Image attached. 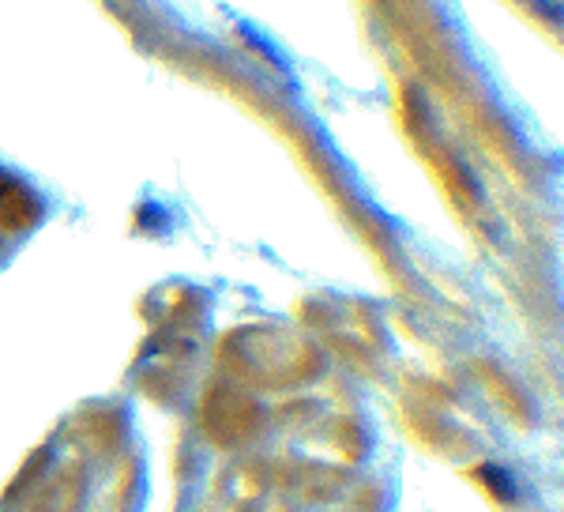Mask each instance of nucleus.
I'll return each instance as SVG.
<instances>
[{"mask_svg":"<svg viewBox=\"0 0 564 512\" xmlns=\"http://www.w3.org/2000/svg\"><path fill=\"white\" fill-rule=\"evenodd\" d=\"M486 479H489V482H494V490L500 493V498H516V490H512V487H516V482H512V479H508V474H505V471H500V468H486Z\"/></svg>","mask_w":564,"mask_h":512,"instance_id":"nucleus-1","label":"nucleus"}]
</instances>
